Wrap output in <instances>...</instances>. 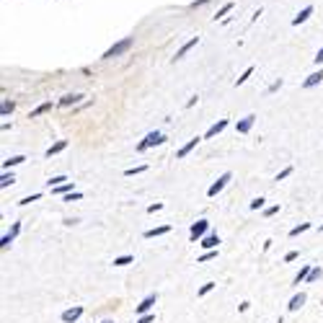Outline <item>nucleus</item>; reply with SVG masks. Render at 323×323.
<instances>
[{"label": "nucleus", "instance_id": "f257e3e1", "mask_svg": "<svg viewBox=\"0 0 323 323\" xmlns=\"http://www.w3.org/2000/svg\"><path fill=\"white\" fill-rule=\"evenodd\" d=\"M132 44H134V39L132 37H127V39H122V42H116L114 47H109L104 52V60H114V57H119V55H124V52H129L132 49Z\"/></svg>", "mask_w": 323, "mask_h": 323}, {"label": "nucleus", "instance_id": "f03ea898", "mask_svg": "<svg viewBox=\"0 0 323 323\" xmlns=\"http://www.w3.org/2000/svg\"><path fill=\"white\" fill-rule=\"evenodd\" d=\"M163 142H166V134H163V132H150V134H148V137H145V140H142V142H140V145H137V152H145L148 148H155V145H163Z\"/></svg>", "mask_w": 323, "mask_h": 323}, {"label": "nucleus", "instance_id": "7ed1b4c3", "mask_svg": "<svg viewBox=\"0 0 323 323\" xmlns=\"http://www.w3.org/2000/svg\"><path fill=\"white\" fill-rule=\"evenodd\" d=\"M207 230H210V222L207 220H196L194 225H192V230H189V238L196 243V240H202L204 236H207Z\"/></svg>", "mask_w": 323, "mask_h": 323}, {"label": "nucleus", "instance_id": "20e7f679", "mask_svg": "<svg viewBox=\"0 0 323 323\" xmlns=\"http://www.w3.org/2000/svg\"><path fill=\"white\" fill-rule=\"evenodd\" d=\"M230 178H233V173H230V171H225V173H222V176L217 178V181H215V184L210 186V189H207V196H210V199H212V196H217V194H220L222 189H225Z\"/></svg>", "mask_w": 323, "mask_h": 323}, {"label": "nucleus", "instance_id": "39448f33", "mask_svg": "<svg viewBox=\"0 0 323 323\" xmlns=\"http://www.w3.org/2000/svg\"><path fill=\"white\" fill-rule=\"evenodd\" d=\"M83 310H86L83 305H73V308L62 310V316H60V318H62V323H75L80 316H83Z\"/></svg>", "mask_w": 323, "mask_h": 323}, {"label": "nucleus", "instance_id": "423d86ee", "mask_svg": "<svg viewBox=\"0 0 323 323\" xmlns=\"http://www.w3.org/2000/svg\"><path fill=\"white\" fill-rule=\"evenodd\" d=\"M19 233H21V222H13V225H11V230H8L5 236L0 238V248L5 251V248H8V246H11L13 240H16V236H19Z\"/></svg>", "mask_w": 323, "mask_h": 323}, {"label": "nucleus", "instance_id": "0eeeda50", "mask_svg": "<svg viewBox=\"0 0 323 323\" xmlns=\"http://www.w3.org/2000/svg\"><path fill=\"white\" fill-rule=\"evenodd\" d=\"M155 300H158V295H155V292H152V295H148V298L142 300V302L137 305V308H134V316H142V313H150V308L155 305Z\"/></svg>", "mask_w": 323, "mask_h": 323}, {"label": "nucleus", "instance_id": "6e6552de", "mask_svg": "<svg viewBox=\"0 0 323 323\" xmlns=\"http://www.w3.org/2000/svg\"><path fill=\"white\" fill-rule=\"evenodd\" d=\"M225 127H228V119H220V122H215L212 127H210L207 132H204V140H212V137H217V134H220L222 129H225Z\"/></svg>", "mask_w": 323, "mask_h": 323}, {"label": "nucleus", "instance_id": "1a4fd4ad", "mask_svg": "<svg viewBox=\"0 0 323 323\" xmlns=\"http://www.w3.org/2000/svg\"><path fill=\"white\" fill-rule=\"evenodd\" d=\"M254 122H256V116H254V114H248V116H243V119H240V122L236 124V129H238L240 134H246V132H251Z\"/></svg>", "mask_w": 323, "mask_h": 323}, {"label": "nucleus", "instance_id": "9d476101", "mask_svg": "<svg viewBox=\"0 0 323 323\" xmlns=\"http://www.w3.org/2000/svg\"><path fill=\"white\" fill-rule=\"evenodd\" d=\"M305 300H308V295H305V292H298V295H295V298L290 300V305H287V310H290V313L300 310L302 305H305Z\"/></svg>", "mask_w": 323, "mask_h": 323}, {"label": "nucleus", "instance_id": "9b49d317", "mask_svg": "<svg viewBox=\"0 0 323 323\" xmlns=\"http://www.w3.org/2000/svg\"><path fill=\"white\" fill-rule=\"evenodd\" d=\"M199 140H202V137H192V140L186 142V145H184L181 150L176 152V158H178V160H181V158H186V155H189V152H192V150H194L196 145H199Z\"/></svg>", "mask_w": 323, "mask_h": 323}, {"label": "nucleus", "instance_id": "f8f14e48", "mask_svg": "<svg viewBox=\"0 0 323 323\" xmlns=\"http://www.w3.org/2000/svg\"><path fill=\"white\" fill-rule=\"evenodd\" d=\"M310 16H313V5L302 8V11H300V13H298V16H295V19H292V26H300V23H305V21L310 19Z\"/></svg>", "mask_w": 323, "mask_h": 323}, {"label": "nucleus", "instance_id": "ddd939ff", "mask_svg": "<svg viewBox=\"0 0 323 323\" xmlns=\"http://www.w3.org/2000/svg\"><path fill=\"white\" fill-rule=\"evenodd\" d=\"M217 243H220V236H215V233H210V236H204L199 240L202 248H217Z\"/></svg>", "mask_w": 323, "mask_h": 323}, {"label": "nucleus", "instance_id": "4468645a", "mask_svg": "<svg viewBox=\"0 0 323 323\" xmlns=\"http://www.w3.org/2000/svg\"><path fill=\"white\" fill-rule=\"evenodd\" d=\"M80 98H83V93H67L60 98V106H75V104H80Z\"/></svg>", "mask_w": 323, "mask_h": 323}, {"label": "nucleus", "instance_id": "2eb2a0df", "mask_svg": "<svg viewBox=\"0 0 323 323\" xmlns=\"http://www.w3.org/2000/svg\"><path fill=\"white\" fill-rule=\"evenodd\" d=\"M323 80V70H318V73H313V75H308L302 80V88H313V86H318Z\"/></svg>", "mask_w": 323, "mask_h": 323}, {"label": "nucleus", "instance_id": "dca6fc26", "mask_svg": "<svg viewBox=\"0 0 323 323\" xmlns=\"http://www.w3.org/2000/svg\"><path fill=\"white\" fill-rule=\"evenodd\" d=\"M26 160V155H11V158H5L3 160V171H8V168H13V166H21Z\"/></svg>", "mask_w": 323, "mask_h": 323}, {"label": "nucleus", "instance_id": "f3484780", "mask_svg": "<svg viewBox=\"0 0 323 323\" xmlns=\"http://www.w3.org/2000/svg\"><path fill=\"white\" fill-rule=\"evenodd\" d=\"M65 148H67V140H60V142H55L52 148H47V152H44V155H47V158H52V155H57V152H62Z\"/></svg>", "mask_w": 323, "mask_h": 323}, {"label": "nucleus", "instance_id": "a211bd4d", "mask_svg": "<svg viewBox=\"0 0 323 323\" xmlns=\"http://www.w3.org/2000/svg\"><path fill=\"white\" fill-rule=\"evenodd\" d=\"M196 42H199V39H196V37H194V39H189V42H186V44H181V49H178V52H176V57H173V62H176V60H181V57H184V55H186V52H189L192 47H196Z\"/></svg>", "mask_w": 323, "mask_h": 323}, {"label": "nucleus", "instance_id": "6ab92c4d", "mask_svg": "<svg viewBox=\"0 0 323 323\" xmlns=\"http://www.w3.org/2000/svg\"><path fill=\"white\" fill-rule=\"evenodd\" d=\"M166 233H171V225H160V228L145 230V238H158V236H166Z\"/></svg>", "mask_w": 323, "mask_h": 323}, {"label": "nucleus", "instance_id": "aec40b11", "mask_svg": "<svg viewBox=\"0 0 323 323\" xmlns=\"http://www.w3.org/2000/svg\"><path fill=\"white\" fill-rule=\"evenodd\" d=\"M52 109V101H47V104H39L37 109H34L31 114H29V119H37V116H42V114H47Z\"/></svg>", "mask_w": 323, "mask_h": 323}, {"label": "nucleus", "instance_id": "412c9836", "mask_svg": "<svg viewBox=\"0 0 323 323\" xmlns=\"http://www.w3.org/2000/svg\"><path fill=\"white\" fill-rule=\"evenodd\" d=\"M73 192V181H65V184H60V186H52V194H70Z\"/></svg>", "mask_w": 323, "mask_h": 323}, {"label": "nucleus", "instance_id": "4be33fe9", "mask_svg": "<svg viewBox=\"0 0 323 323\" xmlns=\"http://www.w3.org/2000/svg\"><path fill=\"white\" fill-rule=\"evenodd\" d=\"M13 184H16V176L3 171V176H0V189H8V186H13Z\"/></svg>", "mask_w": 323, "mask_h": 323}, {"label": "nucleus", "instance_id": "5701e85b", "mask_svg": "<svg viewBox=\"0 0 323 323\" xmlns=\"http://www.w3.org/2000/svg\"><path fill=\"white\" fill-rule=\"evenodd\" d=\"M16 109V104L11 101V98H3V104H0V114H3V116H8V114H11Z\"/></svg>", "mask_w": 323, "mask_h": 323}, {"label": "nucleus", "instance_id": "b1692460", "mask_svg": "<svg viewBox=\"0 0 323 323\" xmlns=\"http://www.w3.org/2000/svg\"><path fill=\"white\" fill-rule=\"evenodd\" d=\"M310 264H305L302 269H300V272H298V277H295V284H300V282H305V280H308V274H310Z\"/></svg>", "mask_w": 323, "mask_h": 323}, {"label": "nucleus", "instance_id": "393cba45", "mask_svg": "<svg viewBox=\"0 0 323 323\" xmlns=\"http://www.w3.org/2000/svg\"><path fill=\"white\" fill-rule=\"evenodd\" d=\"M321 277H323L321 266H313V269H310V274H308V280H305V282H308V284H310V282H318Z\"/></svg>", "mask_w": 323, "mask_h": 323}, {"label": "nucleus", "instance_id": "a878e982", "mask_svg": "<svg viewBox=\"0 0 323 323\" xmlns=\"http://www.w3.org/2000/svg\"><path fill=\"white\" fill-rule=\"evenodd\" d=\"M305 230H310V222H300V225H295V228L290 230V238L300 236V233H305Z\"/></svg>", "mask_w": 323, "mask_h": 323}, {"label": "nucleus", "instance_id": "bb28decb", "mask_svg": "<svg viewBox=\"0 0 323 323\" xmlns=\"http://www.w3.org/2000/svg\"><path fill=\"white\" fill-rule=\"evenodd\" d=\"M132 261H134V256H132V254H127V256L114 258V266H127V264H132Z\"/></svg>", "mask_w": 323, "mask_h": 323}, {"label": "nucleus", "instance_id": "cd10ccee", "mask_svg": "<svg viewBox=\"0 0 323 323\" xmlns=\"http://www.w3.org/2000/svg\"><path fill=\"white\" fill-rule=\"evenodd\" d=\"M210 258H217V248H207V254H202V256H199V264L210 261Z\"/></svg>", "mask_w": 323, "mask_h": 323}, {"label": "nucleus", "instance_id": "c85d7f7f", "mask_svg": "<svg viewBox=\"0 0 323 323\" xmlns=\"http://www.w3.org/2000/svg\"><path fill=\"white\" fill-rule=\"evenodd\" d=\"M230 11H233V3H225V5H222L217 13H215V21H217V19H222V16H228Z\"/></svg>", "mask_w": 323, "mask_h": 323}, {"label": "nucleus", "instance_id": "c756f323", "mask_svg": "<svg viewBox=\"0 0 323 323\" xmlns=\"http://www.w3.org/2000/svg\"><path fill=\"white\" fill-rule=\"evenodd\" d=\"M65 181H67V176H52L49 181H47V186L52 189V186H60V184H65Z\"/></svg>", "mask_w": 323, "mask_h": 323}, {"label": "nucleus", "instance_id": "7c9ffc66", "mask_svg": "<svg viewBox=\"0 0 323 323\" xmlns=\"http://www.w3.org/2000/svg\"><path fill=\"white\" fill-rule=\"evenodd\" d=\"M212 290H215V282H207V284H202V287H199V292H196V295H199V298H204V295L212 292Z\"/></svg>", "mask_w": 323, "mask_h": 323}, {"label": "nucleus", "instance_id": "2f4dec72", "mask_svg": "<svg viewBox=\"0 0 323 323\" xmlns=\"http://www.w3.org/2000/svg\"><path fill=\"white\" fill-rule=\"evenodd\" d=\"M142 171H148V166H134V168H127V171H124V176H134V173H142Z\"/></svg>", "mask_w": 323, "mask_h": 323}, {"label": "nucleus", "instance_id": "473e14b6", "mask_svg": "<svg viewBox=\"0 0 323 323\" xmlns=\"http://www.w3.org/2000/svg\"><path fill=\"white\" fill-rule=\"evenodd\" d=\"M251 75H254V67H248V70H246V73H243V75H240V78L236 80V86H243V83H246V80H248Z\"/></svg>", "mask_w": 323, "mask_h": 323}, {"label": "nucleus", "instance_id": "72a5a7b5", "mask_svg": "<svg viewBox=\"0 0 323 323\" xmlns=\"http://www.w3.org/2000/svg\"><path fill=\"white\" fill-rule=\"evenodd\" d=\"M264 202H266L264 196H256V199H254V202L248 204V207H251V210H261V207H264Z\"/></svg>", "mask_w": 323, "mask_h": 323}, {"label": "nucleus", "instance_id": "f704fd0d", "mask_svg": "<svg viewBox=\"0 0 323 323\" xmlns=\"http://www.w3.org/2000/svg\"><path fill=\"white\" fill-rule=\"evenodd\" d=\"M152 321H155L152 313H142V316H137V323H152Z\"/></svg>", "mask_w": 323, "mask_h": 323}, {"label": "nucleus", "instance_id": "c9c22d12", "mask_svg": "<svg viewBox=\"0 0 323 323\" xmlns=\"http://www.w3.org/2000/svg\"><path fill=\"white\" fill-rule=\"evenodd\" d=\"M39 196H42V194H31V196H23V199H21L19 204H21V207H26V204H31V202H37V199H39Z\"/></svg>", "mask_w": 323, "mask_h": 323}, {"label": "nucleus", "instance_id": "e433bc0d", "mask_svg": "<svg viewBox=\"0 0 323 323\" xmlns=\"http://www.w3.org/2000/svg\"><path fill=\"white\" fill-rule=\"evenodd\" d=\"M78 199H83V194H80V192H70V194H65V202H78Z\"/></svg>", "mask_w": 323, "mask_h": 323}, {"label": "nucleus", "instance_id": "4c0bfd02", "mask_svg": "<svg viewBox=\"0 0 323 323\" xmlns=\"http://www.w3.org/2000/svg\"><path fill=\"white\" fill-rule=\"evenodd\" d=\"M290 173H292V166H287L284 171H280V173H277V181H282V178H287Z\"/></svg>", "mask_w": 323, "mask_h": 323}, {"label": "nucleus", "instance_id": "58836bf2", "mask_svg": "<svg viewBox=\"0 0 323 323\" xmlns=\"http://www.w3.org/2000/svg\"><path fill=\"white\" fill-rule=\"evenodd\" d=\"M280 212V204H274V207H266L264 210V217H272V215H277Z\"/></svg>", "mask_w": 323, "mask_h": 323}, {"label": "nucleus", "instance_id": "ea45409f", "mask_svg": "<svg viewBox=\"0 0 323 323\" xmlns=\"http://www.w3.org/2000/svg\"><path fill=\"white\" fill-rule=\"evenodd\" d=\"M158 210H163V202H155V204H150V207H148L150 215H152V212H158Z\"/></svg>", "mask_w": 323, "mask_h": 323}, {"label": "nucleus", "instance_id": "a19ab883", "mask_svg": "<svg viewBox=\"0 0 323 323\" xmlns=\"http://www.w3.org/2000/svg\"><path fill=\"white\" fill-rule=\"evenodd\" d=\"M280 88H282V80H274V83H272V86H269V93H274V91H280Z\"/></svg>", "mask_w": 323, "mask_h": 323}, {"label": "nucleus", "instance_id": "79ce46f5", "mask_svg": "<svg viewBox=\"0 0 323 323\" xmlns=\"http://www.w3.org/2000/svg\"><path fill=\"white\" fill-rule=\"evenodd\" d=\"M298 256H300V254H298V251H290V254H287V256H284V261H295V258H298Z\"/></svg>", "mask_w": 323, "mask_h": 323}, {"label": "nucleus", "instance_id": "37998d69", "mask_svg": "<svg viewBox=\"0 0 323 323\" xmlns=\"http://www.w3.org/2000/svg\"><path fill=\"white\" fill-rule=\"evenodd\" d=\"M313 60H316V65H321V62H323V47L316 52V57H313Z\"/></svg>", "mask_w": 323, "mask_h": 323}, {"label": "nucleus", "instance_id": "c03bdc74", "mask_svg": "<svg viewBox=\"0 0 323 323\" xmlns=\"http://www.w3.org/2000/svg\"><path fill=\"white\" fill-rule=\"evenodd\" d=\"M196 101H199V96H192V98H189V101H186V109H192V106H194Z\"/></svg>", "mask_w": 323, "mask_h": 323}, {"label": "nucleus", "instance_id": "a18cd8bd", "mask_svg": "<svg viewBox=\"0 0 323 323\" xmlns=\"http://www.w3.org/2000/svg\"><path fill=\"white\" fill-rule=\"evenodd\" d=\"M204 3H210V0H194V3H192V8H196V5H204Z\"/></svg>", "mask_w": 323, "mask_h": 323}, {"label": "nucleus", "instance_id": "49530a36", "mask_svg": "<svg viewBox=\"0 0 323 323\" xmlns=\"http://www.w3.org/2000/svg\"><path fill=\"white\" fill-rule=\"evenodd\" d=\"M101 323H114V321H111V318H106V321H101Z\"/></svg>", "mask_w": 323, "mask_h": 323}, {"label": "nucleus", "instance_id": "de8ad7c7", "mask_svg": "<svg viewBox=\"0 0 323 323\" xmlns=\"http://www.w3.org/2000/svg\"><path fill=\"white\" fill-rule=\"evenodd\" d=\"M321 230H323V225H321Z\"/></svg>", "mask_w": 323, "mask_h": 323}, {"label": "nucleus", "instance_id": "09e8293b", "mask_svg": "<svg viewBox=\"0 0 323 323\" xmlns=\"http://www.w3.org/2000/svg\"><path fill=\"white\" fill-rule=\"evenodd\" d=\"M321 305H323V302H321Z\"/></svg>", "mask_w": 323, "mask_h": 323}]
</instances>
